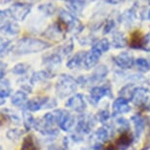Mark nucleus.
Returning a JSON list of instances; mask_svg holds the SVG:
<instances>
[{
  "label": "nucleus",
  "mask_w": 150,
  "mask_h": 150,
  "mask_svg": "<svg viewBox=\"0 0 150 150\" xmlns=\"http://www.w3.org/2000/svg\"><path fill=\"white\" fill-rule=\"evenodd\" d=\"M59 22L64 27L66 32L72 33L74 35H79L84 29L80 20L70 11L65 9H60L59 11Z\"/></svg>",
  "instance_id": "nucleus-3"
},
{
  "label": "nucleus",
  "mask_w": 150,
  "mask_h": 150,
  "mask_svg": "<svg viewBox=\"0 0 150 150\" xmlns=\"http://www.w3.org/2000/svg\"><path fill=\"white\" fill-rule=\"evenodd\" d=\"M50 47L51 44L42 39L35 38H23L16 42L12 48V51L15 54L25 55L44 51Z\"/></svg>",
  "instance_id": "nucleus-1"
},
{
  "label": "nucleus",
  "mask_w": 150,
  "mask_h": 150,
  "mask_svg": "<svg viewBox=\"0 0 150 150\" xmlns=\"http://www.w3.org/2000/svg\"><path fill=\"white\" fill-rule=\"evenodd\" d=\"M115 27H116V23H115L114 20H108V21L106 22L105 26H104L103 35H107V33H110L113 30L115 29Z\"/></svg>",
  "instance_id": "nucleus-41"
},
{
  "label": "nucleus",
  "mask_w": 150,
  "mask_h": 150,
  "mask_svg": "<svg viewBox=\"0 0 150 150\" xmlns=\"http://www.w3.org/2000/svg\"><path fill=\"white\" fill-rule=\"evenodd\" d=\"M66 33L67 32H66V30L64 29V27L60 24V22H58V23H54V24L50 25L42 35L46 38L52 39V40H54V41H60L62 39L65 38Z\"/></svg>",
  "instance_id": "nucleus-9"
},
{
  "label": "nucleus",
  "mask_w": 150,
  "mask_h": 150,
  "mask_svg": "<svg viewBox=\"0 0 150 150\" xmlns=\"http://www.w3.org/2000/svg\"><path fill=\"white\" fill-rule=\"evenodd\" d=\"M96 123H97V120H96L95 116H93L91 114L81 113L77 118L75 132L83 137L84 134H88L92 132Z\"/></svg>",
  "instance_id": "nucleus-4"
},
{
  "label": "nucleus",
  "mask_w": 150,
  "mask_h": 150,
  "mask_svg": "<svg viewBox=\"0 0 150 150\" xmlns=\"http://www.w3.org/2000/svg\"><path fill=\"white\" fill-rule=\"evenodd\" d=\"M115 134V129L111 125H103L97 129L94 132V137L96 138V142L99 143H105L110 138H111Z\"/></svg>",
  "instance_id": "nucleus-12"
},
{
  "label": "nucleus",
  "mask_w": 150,
  "mask_h": 150,
  "mask_svg": "<svg viewBox=\"0 0 150 150\" xmlns=\"http://www.w3.org/2000/svg\"><path fill=\"white\" fill-rule=\"evenodd\" d=\"M38 9H39V11H41V12L43 13V14H45V15L52 16V15H54V14L56 13V10H57V8L55 7L54 4L46 3V4L39 5Z\"/></svg>",
  "instance_id": "nucleus-38"
},
{
  "label": "nucleus",
  "mask_w": 150,
  "mask_h": 150,
  "mask_svg": "<svg viewBox=\"0 0 150 150\" xmlns=\"http://www.w3.org/2000/svg\"><path fill=\"white\" fill-rule=\"evenodd\" d=\"M131 150H135V149H134V148H132V149H131Z\"/></svg>",
  "instance_id": "nucleus-52"
},
{
  "label": "nucleus",
  "mask_w": 150,
  "mask_h": 150,
  "mask_svg": "<svg viewBox=\"0 0 150 150\" xmlns=\"http://www.w3.org/2000/svg\"><path fill=\"white\" fill-rule=\"evenodd\" d=\"M149 83H150V80H149Z\"/></svg>",
  "instance_id": "nucleus-53"
},
{
  "label": "nucleus",
  "mask_w": 150,
  "mask_h": 150,
  "mask_svg": "<svg viewBox=\"0 0 150 150\" xmlns=\"http://www.w3.org/2000/svg\"><path fill=\"white\" fill-rule=\"evenodd\" d=\"M23 120H24V126H25V129L27 132H29L30 129L33 128V124H35V119L33 118V116L30 114V113L25 110L23 112Z\"/></svg>",
  "instance_id": "nucleus-33"
},
{
  "label": "nucleus",
  "mask_w": 150,
  "mask_h": 150,
  "mask_svg": "<svg viewBox=\"0 0 150 150\" xmlns=\"http://www.w3.org/2000/svg\"><path fill=\"white\" fill-rule=\"evenodd\" d=\"M12 0H0V3L1 4H6L8 2H11Z\"/></svg>",
  "instance_id": "nucleus-45"
},
{
  "label": "nucleus",
  "mask_w": 150,
  "mask_h": 150,
  "mask_svg": "<svg viewBox=\"0 0 150 150\" xmlns=\"http://www.w3.org/2000/svg\"><path fill=\"white\" fill-rule=\"evenodd\" d=\"M78 83L72 76L62 74L55 84V93L60 99H64L77 91Z\"/></svg>",
  "instance_id": "nucleus-2"
},
{
  "label": "nucleus",
  "mask_w": 150,
  "mask_h": 150,
  "mask_svg": "<svg viewBox=\"0 0 150 150\" xmlns=\"http://www.w3.org/2000/svg\"><path fill=\"white\" fill-rule=\"evenodd\" d=\"M114 129L115 131H118L120 132H129V129H131V124H129V121L126 118H118L115 122L114 125Z\"/></svg>",
  "instance_id": "nucleus-29"
},
{
  "label": "nucleus",
  "mask_w": 150,
  "mask_h": 150,
  "mask_svg": "<svg viewBox=\"0 0 150 150\" xmlns=\"http://www.w3.org/2000/svg\"><path fill=\"white\" fill-rule=\"evenodd\" d=\"M110 47H111V42L109 41V39L101 38V39H98V40H95L93 42L91 48L95 49L96 51L100 52L101 54H103V53L108 51L110 49Z\"/></svg>",
  "instance_id": "nucleus-25"
},
{
  "label": "nucleus",
  "mask_w": 150,
  "mask_h": 150,
  "mask_svg": "<svg viewBox=\"0 0 150 150\" xmlns=\"http://www.w3.org/2000/svg\"><path fill=\"white\" fill-rule=\"evenodd\" d=\"M61 63H62V56L56 50L54 52L45 55L43 57V64L46 65L47 70L51 71V72H53L52 70L55 69L56 67H58Z\"/></svg>",
  "instance_id": "nucleus-19"
},
{
  "label": "nucleus",
  "mask_w": 150,
  "mask_h": 150,
  "mask_svg": "<svg viewBox=\"0 0 150 150\" xmlns=\"http://www.w3.org/2000/svg\"><path fill=\"white\" fill-rule=\"evenodd\" d=\"M20 26L15 22H8L0 28V33L5 35H16L20 33Z\"/></svg>",
  "instance_id": "nucleus-23"
},
{
  "label": "nucleus",
  "mask_w": 150,
  "mask_h": 150,
  "mask_svg": "<svg viewBox=\"0 0 150 150\" xmlns=\"http://www.w3.org/2000/svg\"><path fill=\"white\" fill-rule=\"evenodd\" d=\"M132 123V126H134V138H139L140 135L143 134L144 129H145L146 127V121L144 117H142L139 114H135L132 115L131 117V120H129Z\"/></svg>",
  "instance_id": "nucleus-16"
},
{
  "label": "nucleus",
  "mask_w": 150,
  "mask_h": 150,
  "mask_svg": "<svg viewBox=\"0 0 150 150\" xmlns=\"http://www.w3.org/2000/svg\"><path fill=\"white\" fill-rule=\"evenodd\" d=\"M110 97L113 96L112 87L110 83H104L101 86H94L91 87L88 95V100L92 105H97L103 97Z\"/></svg>",
  "instance_id": "nucleus-6"
},
{
  "label": "nucleus",
  "mask_w": 150,
  "mask_h": 150,
  "mask_svg": "<svg viewBox=\"0 0 150 150\" xmlns=\"http://www.w3.org/2000/svg\"><path fill=\"white\" fill-rule=\"evenodd\" d=\"M66 4L72 14H81L86 7L84 0H66Z\"/></svg>",
  "instance_id": "nucleus-22"
},
{
  "label": "nucleus",
  "mask_w": 150,
  "mask_h": 150,
  "mask_svg": "<svg viewBox=\"0 0 150 150\" xmlns=\"http://www.w3.org/2000/svg\"><path fill=\"white\" fill-rule=\"evenodd\" d=\"M147 93H148V89L145 88L143 86H137L134 88V94L132 96V103L134 105L140 107V106H144L146 105L147 99H148V96H147Z\"/></svg>",
  "instance_id": "nucleus-13"
},
{
  "label": "nucleus",
  "mask_w": 150,
  "mask_h": 150,
  "mask_svg": "<svg viewBox=\"0 0 150 150\" xmlns=\"http://www.w3.org/2000/svg\"><path fill=\"white\" fill-rule=\"evenodd\" d=\"M32 4L29 3H22V2H17L13 3L8 8L13 20L15 21H24L27 18L28 15L32 11Z\"/></svg>",
  "instance_id": "nucleus-7"
},
{
  "label": "nucleus",
  "mask_w": 150,
  "mask_h": 150,
  "mask_svg": "<svg viewBox=\"0 0 150 150\" xmlns=\"http://www.w3.org/2000/svg\"><path fill=\"white\" fill-rule=\"evenodd\" d=\"M134 18H135V11H134V8H131V9L125 11V12L120 16L119 21H120V23H122L123 25H125V26L129 27L132 24Z\"/></svg>",
  "instance_id": "nucleus-26"
},
{
  "label": "nucleus",
  "mask_w": 150,
  "mask_h": 150,
  "mask_svg": "<svg viewBox=\"0 0 150 150\" xmlns=\"http://www.w3.org/2000/svg\"><path fill=\"white\" fill-rule=\"evenodd\" d=\"M149 148H150V146L149 145H145V147H143V148L142 149H141V150H149Z\"/></svg>",
  "instance_id": "nucleus-46"
},
{
  "label": "nucleus",
  "mask_w": 150,
  "mask_h": 150,
  "mask_svg": "<svg viewBox=\"0 0 150 150\" xmlns=\"http://www.w3.org/2000/svg\"><path fill=\"white\" fill-rule=\"evenodd\" d=\"M73 50H74V41L72 38H70V39H68L63 45L58 47L57 49H56V51L61 56H67V55H69Z\"/></svg>",
  "instance_id": "nucleus-30"
},
{
  "label": "nucleus",
  "mask_w": 150,
  "mask_h": 150,
  "mask_svg": "<svg viewBox=\"0 0 150 150\" xmlns=\"http://www.w3.org/2000/svg\"><path fill=\"white\" fill-rule=\"evenodd\" d=\"M49 98L44 97V96H38V97L32 98L30 100H28L26 104V108L28 111L30 112H38L40 109L44 108L46 103L48 102Z\"/></svg>",
  "instance_id": "nucleus-17"
},
{
  "label": "nucleus",
  "mask_w": 150,
  "mask_h": 150,
  "mask_svg": "<svg viewBox=\"0 0 150 150\" xmlns=\"http://www.w3.org/2000/svg\"><path fill=\"white\" fill-rule=\"evenodd\" d=\"M134 65H135V67L137 68V70L141 73H147L150 71V64L145 58L140 57V58L135 59Z\"/></svg>",
  "instance_id": "nucleus-36"
},
{
  "label": "nucleus",
  "mask_w": 150,
  "mask_h": 150,
  "mask_svg": "<svg viewBox=\"0 0 150 150\" xmlns=\"http://www.w3.org/2000/svg\"><path fill=\"white\" fill-rule=\"evenodd\" d=\"M7 70V64L3 61H0V80H2L5 77Z\"/></svg>",
  "instance_id": "nucleus-43"
},
{
  "label": "nucleus",
  "mask_w": 150,
  "mask_h": 150,
  "mask_svg": "<svg viewBox=\"0 0 150 150\" xmlns=\"http://www.w3.org/2000/svg\"><path fill=\"white\" fill-rule=\"evenodd\" d=\"M4 103H5L4 99H0V106H1V105H3Z\"/></svg>",
  "instance_id": "nucleus-47"
},
{
  "label": "nucleus",
  "mask_w": 150,
  "mask_h": 150,
  "mask_svg": "<svg viewBox=\"0 0 150 150\" xmlns=\"http://www.w3.org/2000/svg\"><path fill=\"white\" fill-rule=\"evenodd\" d=\"M0 150H4V149H3V148H2V147H1V146H0Z\"/></svg>",
  "instance_id": "nucleus-50"
},
{
  "label": "nucleus",
  "mask_w": 150,
  "mask_h": 150,
  "mask_svg": "<svg viewBox=\"0 0 150 150\" xmlns=\"http://www.w3.org/2000/svg\"><path fill=\"white\" fill-rule=\"evenodd\" d=\"M30 70V65L27 63H18L13 67V69L11 70L14 75L17 76H22L24 74H26L28 71Z\"/></svg>",
  "instance_id": "nucleus-37"
},
{
  "label": "nucleus",
  "mask_w": 150,
  "mask_h": 150,
  "mask_svg": "<svg viewBox=\"0 0 150 150\" xmlns=\"http://www.w3.org/2000/svg\"><path fill=\"white\" fill-rule=\"evenodd\" d=\"M13 48L12 41L6 38H0V58L4 57Z\"/></svg>",
  "instance_id": "nucleus-31"
},
{
  "label": "nucleus",
  "mask_w": 150,
  "mask_h": 150,
  "mask_svg": "<svg viewBox=\"0 0 150 150\" xmlns=\"http://www.w3.org/2000/svg\"><path fill=\"white\" fill-rule=\"evenodd\" d=\"M54 113L57 119V126L64 132H71L76 128L77 119L74 115L64 109L54 110Z\"/></svg>",
  "instance_id": "nucleus-5"
},
{
  "label": "nucleus",
  "mask_w": 150,
  "mask_h": 150,
  "mask_svg": "<svg viewBox=\"0 0 150 150\" xmlns=\"http://www.w3.org/2000/svg\"><path fill=\"white\" fill-rule=\"evenodd\" d=\"M143 35H140V33L135 32L132 33L131 42H129V46L134 49H141V44H142Z\"/></svg>",
  "instance_id": "nucleus-35"
},
{
  "label": "nucleus",
  "mask_w": 150,
  "mask_h": 150,
  "mask_svg": "<svg viewBox=\"0 0 150 150\" xmlns=\"http://www.w3.org/2000/svg\"><path fill=\"white\" fill-rule=\"evenodd\" d=\"M23 132L20 129H9L7 132V137L11 140H18L22 137Z\"/></svg>",
  "instance_id": "nucleus-40"
},
{
  "label": "nucleus",
  "mask_w": 150,
  "mask_h": 150,
  "mask_svg": "<svg viewBox=\"0 0 150 150\" xmlns=\"http://www.w3.org/2000/svg\"><path fill=\"white\" fill-rule=\"evenodd\" d=\"M9 19H12L11 14L9 12V9L0 10V28L4 26L5 24H7L8 22H10Z\"/></svg>",
  "instance_id": "nucleus-39"
},
{
  "label": "nucleus",
  "mask_w": 150,
  "mask_h": 150,
  "mask_svg": "<svg viewBox=\"0 0 150 150\" xmlns=\"http://www.w3.org/2000/svg\"><path fill=\"white\" fill-rule=\"evenodd\" d=\"M65 106L68 107V108L74 110L77 113H83L86 109V101L84 99V96L81 93H76L75 95L71 96V97L68 99Z\"/></svg>",
  "instance_id": "nucleus-10"
},
{
  "label": "nucleus",
  "mask_w": 150,
  "mask_h": 150,
  "mask_svg": "<svg viewBox=\"0 0 150 150\" xmlns=\"http://www.w3.org/2000/svg\"><path fill=\"white\" fill-rule=\"evenodd\" d=\"M108 67H106L105 65L101 64L99 65L93 70V72L91 75H89L88 77V83H89V86H91L92 83H100L104 79L107 77L108 75Z\"/></svg>",
  "instance_id": "nucleus-15"
},
{
  "label": "nucleus",
  "mask_w": 150,
  "mask_h": 150,
  "mask_svg": "<svg viewBox=\"0 0 150 150\" xmlns=\"http://www.w3.org/2000/svg\"><path fill=\"white\" fill-rule=\"evenodd\" d=\"M86 51H79L76 53L75 55H73L72 57L67 61V64H66L67 68L73 70V69H77V68H80L81 66H83V62H84V57H86Z\"/></svg>",
  "instance_id": "nucleus-20"
},
{
  "label": "nucleus",
  "mask_w": 150,
  "mask_h": 150,
  "mask_svg": "<svg viewBox=\"0 0 150 150\" xmlns=\"http://www.w3.org/2000/svg\"><path fill=\"white\" fill-rule=\"evenodd\" d=\"M132 107L129 104V101H128L127 99L118 97L116 98L112 103V111L111 114L114 117H117L119 115H124L127 114L131 111Z\"/></svg>",
  "instance_id": "nucleus-11"
},
{
  "label": "nucleus",
  "mask_w": 150,
  "mask_h": 150,
  "mask_svg": "<svg viewBox=\"0 0 150 150\" xmlns=\"http://www.w3.org/2000/svg\"><path fill=\"white\" fill-rule=\"evenodd\" d=\"M141 50H144L146 52H150V33L146 35H143L142 44H141Z\"/></svg>",
  "instance_id": "nucleus-42"
},
{
  "label": "nucleus",
  "mask_w": 150,
  "mask_h": 150,
  "mask_svg": "<svg viewBox=\"0 0 150 150\" xmlns=\"http://www.w3.org/2000/svg\"><path fill=\"white\" fill-rule=\"evenodd\" d=\"M111 116H112V114L108 110V108H102L96 113L95 118H96V120H97V122L101 123L102 125H105L107 122L109 121V119Z\"/></svg>",
  "instance_id": "nucleus-32"
},
{
  "label": "nucleus",
  "mask_w": 150,
  "mask_h": 150,
  "mask_svg": "<svg viewBox=\"0 0 150 150\" xmlns=\"http://www.w3.org/2000/svg\"><path fill=\"white\" fill-rule=\"evenodd\" d=\"M111 45L116 49H121V48H124L128 45V39L123 33L116 32L112 36Z\"/></svg>",
  "instance_id": "nucleus-21"
},
{
  "label": "nucleus",
  "mask_w": 150,
  "mask_h": 150,
  "mask_svg": "<svg viewBox=\"0 0 150 150\" xmlns=\"http://www.w3.org/2000/svg\"><path fill=\"white\" fill-rule=\"evenodd\" d=\"M11 102L14 106L17 107H23L26 106L28 102V95L26 92L22 91V90H18L12 95L11 98Z\"/></svg>",
  "instance_id": "nucleus-24"
},
{
  "label": "nucleus",
  "mask_w": 150,
  "mask_h": 150,
  "mask_svg": "<svg viewBox=\"0 0 150 150\" xmlns=\"http://www.w3.org/2000/svg\"><path fill=\"white\" fill-rule=\"evenodd\" d=\"M113 62L122 70H129L134 66L135 58L129 52L124 51L113 57Z\"/></svg>",
  "instance_id": "nucleus-8"
},
{
  "label": "nucleus",
  "mask_w": 150,
  "mask_h": 150,
  "mask_svg": "<svg viewBox=\"0 0 150 150\" xmlns=\"http://www.w3.org/2000/svg\"><path fill=\"white\" fill-rule=\"evenodd\" d=\"M11 86L8 80L0 81V99L6 98L11 94Z\"/></svg>",
  "instance_id": "nucleus-34"
},
{
  "label": "nucleus",
  "mask_w": 150,
  "mask_h": 150,
  "mask_svg": "<svg viewBox=\"0 0 150 150\" xmlns=\"http://www.w3.org/2000/svg\"><path fill=\"white\" fill-rule=\"evenodd\" d=\"M135 87H137V86H135L134 83H127L126 86H124L120 89V91H119V97L125 98L128 101H131L132 96L134 94Z\"/></svg>",
  "instance_id": "nucleus-27"
},
{
  "label": "nucleus",
  "mask_w": 150,
  "mask_h": 150,
  "mask_svg": "<svg viewBox=\"0 0 150 150\" xmlns=\"http://www.w3.org/2000/svg\"><path fill=\"white\" fill-rule=\"evenodd\" d=\"M134 140V135L131 134V132H121L119 137L115 141V146L118 150H127L129 148L132 143Z\"/></svg>",
  "instance_id": "nucleus-14"
},
{
  "label": "nucleus",
  "mask_w": 150,
  "mask_h": 150,
  "mask_svg": "<svg viewBox=\"0 0 150 150\" xmlns=\"http://www.w3.org/2000/svg\"><path fill=\"white\" fill-rule=\"evenodd\" d=\"M21 150H38V145H36L35 137L33 134H29L24 137Z\"/></svg>",
  "instance_id": "nucleus-28"
},
{
  "label": "nucleus",
  "mask_w": 150,
  "mask_h": 150,
  "mask_svg": "<svg viewBox=\"0 0 150 150\" xmlns=\"http://www.w3.org/2000/svg\"><path fill=\"white\" fill-rule=\"evenodd\" d=\"M102 150H118L117 147L115 145H113V144H110L108 146H104V148Z\"/></svg>",
  "instance_id": "nucleus-44"
},
{
  "label": "nucleus",
  "mask_w": 150,
  "mask_h": 150,
  "mask_svg": "<svg viewBox=\"0 0 150 150\" xmlns=\"http://www.w3.org/2000/svg\"><path fill=\"white\" fill-rule=\"evenodd\" d=\"M101 53L96 51L95 49H91L89 51H86V57H84V62H83V66L86 70H90L92 68H94L95 66H97L99 59L101 58Z\"/></svg>",
  "instance_id": "nucleus-18"
},
{
  "label": "nucleus",
  "mask_w": 150,
  "mask_h": 150,
  "mask_svg": "<svg viewBox=\"0 0 150 150\" xmlns=\"http://www.w3.org/2000/svg\"><path fill=\"white\" fill-rule=\"evenodd\" d=\"M88 1H95V0H88Z\"/></svg>",
  "instance_id": "nucleus-51"
},
{
  "label": "nucleus",
  "mask_w": 150,
  "mask_h": 150,
  "mask_svg": "<svg viewBox=\"0 0 150 150\" xmlns=\"http://www.w3.org/2000/svg\"><path fill=\"white\" fill-rule=\"evenodd\" d=\"M147 18H148L150 20V10L148 11V15H147Z\"/></svg>",
  "instance_id": "nucleus-49"
},
{
  "label": "nucleus",
  "mask_w": 150,
  "mask_h": 150,
  "mask_svg": "<svg viewBox=\"0 0 150 150\" xmlns=\"http://www.w3.org/2000/svg\"><path fill=\"white\" fill-rule=\"evenodd\" d=\"M146 108H147V110H148V111L150 112V102L146 105Z\"/></svg>",
  "instance_id": "nucleus-48"
}]
</instances>
